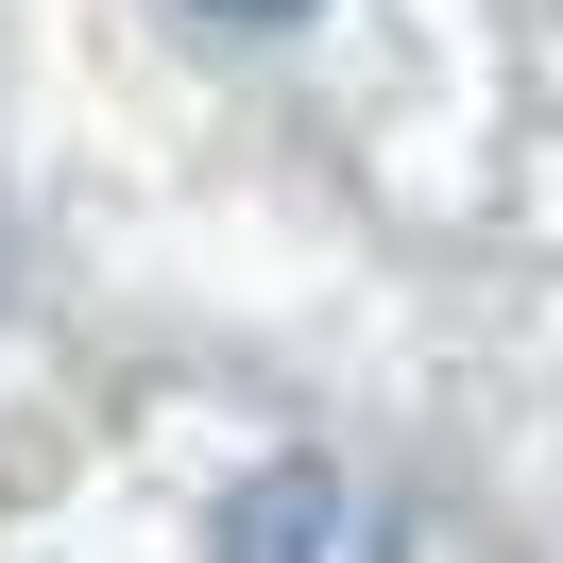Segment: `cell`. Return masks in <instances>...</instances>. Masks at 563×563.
I'll return each mask as SVG.
<instances>
[{
  "mask_svg": "<svg viewBox=\"0 0 563 563\" xmlns=\"http://www.w3.org/2000/svg\"><path fill=\"white\" fill-rule=\"evenodd\" d=\"M206 18H308V0H206Z\"/></svg>",
  "mask_w": 563,
  "mask_h": 563,
  "instance_id": "obj_2",
  "label": "cell"
},
{
  "mask_svg": "<svg viewBox=\"0 0 563 563\" xmlns=\"http://www.w3.org/2000/svg\"><path fill=\"white\" fill-rule=\"evenodd\" d=\"M206 563H410V529L342 478V461H256L222 495V547Z\"/></svg>",
  "mask_w": 563,
  "mask_h": 563,
  "instance_id": "obj_1",
  "label": "cell"
}]
</instances>
